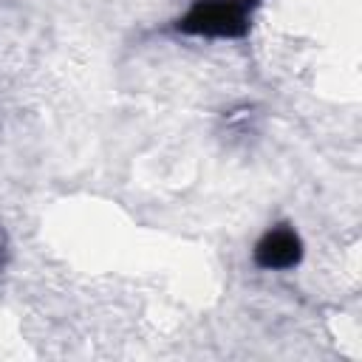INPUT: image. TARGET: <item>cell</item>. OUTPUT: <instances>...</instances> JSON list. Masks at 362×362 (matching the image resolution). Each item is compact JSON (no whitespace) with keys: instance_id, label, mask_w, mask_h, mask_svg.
<instances>
[{"instance_id":"1","label":"cell","mask_w":362,"mask_h":362,"mask_svg":"<svg viewBox=\"0 0 362 362\" xmlns=\"http://www.w3.org/2000/svg\"><path fill=\"white\" fill-rule=\"evenodd\" d=\"M260 0H192L175 17V31L201 40H240L249 34Z\"/></svg>"},{"instance_id":"2","label":"cell","mask_w":362,"mask_h":362,"mask_svg":"<svg viewBox=\"0 0 362 362\" xmlns=\"http://www.w3.org/2000/svg\"><path fill=\"white\" fill-rule=\"evenodd\" d=\"M303 252L305 249H303V238L297 235V229L288 223H277L260 235V240L252 249V257H255V266L266 272H288L300 266Z\"/></svg>"}]
</instances>
